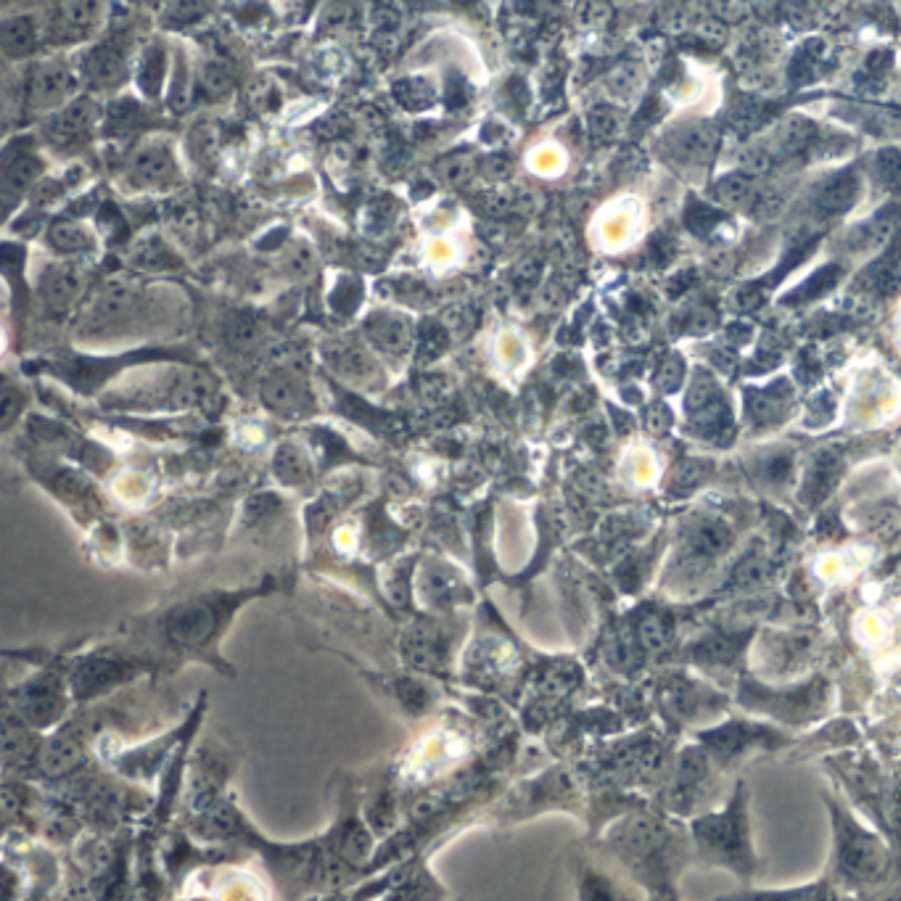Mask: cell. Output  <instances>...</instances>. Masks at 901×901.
Returning a JSON list of instances; mask_svg holds the SVG:
<instances>
[{
  "label": "cell",
  "instance_id": "6da1fadb",
  "mask_svg": "<svg viewBox=\"0 0 901 901\" xmlns=\"http://www.w3.org/2000/svg\"><path fill=\"white\" fill-rule=\"evenodd\" d=\"M257 595L259 590L199 592V595L178 600L162 611L148 613L143 619H133L130 629L135 632V640H146L172 656L204 658L217 669H225L222 664H217V643L222 640V632L228 629L238 608Z\"/></svg>",
  "mask_w": 901,
  "mask_h": 901
},
{
  "label": "cell",
  "instance_id": "7a4b0ae2",
  "mask_svg": "<svg viewBox=\"0 0 901 901\" xmlns=\"http://www.w3.org/2000/svg\"><path fill=\"white\" fill-rule=\"evenodd\" d=\"M695 843L703 851V857L711 862H724L732 870H751V846H748V825L746 806H743V791L732 801L724 812L703 817L693 825Z\"/></svg>",
  "mask_w": 901,
  "mask_h": 901
},
{
  "label": "cell",
  "instance_id": "3957f363",
  "mask_svg": "<svg viewBox=\"0 0 901 901\" xmlns=\"http://www.w3.org/2000/svg\"><path fill=\"white\" fill-rule=\"evenodd\" d=\"M143 669H151V664H141L138 656L111 653V650L109 653H90L72 669L69 687H72L74 701H93L122 682L133 680Z\"/></svg>",
  "mask_w": 901,
  "mask_h": 901
},
{
  "label": "cell",
  "instance_id": "277c9868",
  "mask_svg": "<svg viewBox=\"0 0 901 901\" xmlns=\"http://www.w3.org/2000/svg\"><path fill=\"white\" fill-rule=\"evenodd\" d=\"M69 695H72V687L64 685V677L45 672L35 680L19 685V690L11 693V701H16V717L35 730H45L64 719Z\"/></svg>",
  "mask_w": 901,
  "mask_h": 901
},
{
  "label": "cell",
  "instance_id": "5b68a950",
  "mask_svg": "<svg viewBox=\"0 0 901 901\" xmlns=\"http://www.w3.org/2000/svg\"><path fill=\"white\" fill-rule=\"evenodd\" d=\"M621 854H627L629 862L645 875L648 867V878L656 872H664L669 865V851H672V835L664 825L648 820V817H635L627 822V828H621Z\"/></svg>",
  "mask_w": 901,
  "mask_h": 901
},
{
  "label": "cell",
  "instance_id": "8992f818",
  "mask_svg": "<svg viewBox=\"0 0 901 901\" xmlns=\"http://www.w3.org/2000/svg\"><path fill=\"white\" fill-rule=\"evenodd\" d=\"M685 407L693 421V429L703 434L706 439L722 442L732 434V415L730 407L724 402L719 386L706 378L703 373L693 378V384L687 389Z\"/></svg>",
  "mask_w": 901,
  "mask_h": 901
},
{
  "label": "cell",
  "instance_id": "52a82bcc",
  "mask_svg": "<svg viewBox=\"0 0 901 901\" xmlns=\"http://www.w3.org/2000/svg\"><path fill=\"white\" fill-rule=\"evenodd\" d=\"M838 859H841V870L854 880H872L878 878L883 867H886V851L880 846L878 838H872L849 820L838 825Z\"/></svg>",
  "mask_w": 901,
  "mask_h": 901
},
{
  "label": "cell",
  "instance_id": "ba28073f",
  "mask_svg": "<svg viewBox=\"0 0 901 901\" xmlns=\"http://www.w3.org/2000/svg\"><path fill=\"white\" fill-rule=\"evenodd\" d=\"M262 402L283 418H304L312 413V392L307 378L291 368H278L262 381Z\"/></svg>",
  "mask_w": 901,
  "mask_h": 901
},
{
  "label": "cell",
  "instance_id": "9c48e42d",
  "mask_svg": "<svg viewBox=\"0 0 901 901\" xmlns=\"http://www.w3.org/2000/svg\"><path fill=\"white\" fill-rule=\"evenodd\" d=\"M711 783V767L709 756L698 754V751H687L682 756L680 767H677V775L672 780V788L666 793V801L677 812H690L693 806H698L706 791H709Z\"/></svg>",
  "mask_w": 901,
  "mask_h": 901
},
{
  "label": "cell",
  "instance_id": "30bf717a",
  "mask_svg": "<svg viewBox=\"0 0 901 901\" xmlns=\"http://www.w3.org/2000/svg\"><path fill=\"white\" fill-rule=\"evenodd\" d=\"M362 328H365V339L389 357H405L415 347L413 323L399 312H373Z\"/></svg>",
  "mask_w": 901,
  "mask_h": 901
},
{
  "label": "cell",
  "instance_id": "8fae6325",
  "mask_svg": "<svg viewBox=\"0 0 901 901\" xmlns=\"http://www.w3.org/2000/svg\"><path fill=\"white\" fill-rule=\"evenodd\" d=\"M325 360L333 368V373L347 378L352 384L370 386L378 378V365L370 357V352L357 341L341 339L331 347H325Z\"/></svg>",
  "mask_w": 901,
  "mask_h": 901
},
{
  "label": "cell",
  "instance_id": "7c38bea8",
  "mask_svg": "<svg viewBox=\"0 0 901 901\" xmlns=\"http://www.w3.org/2000/svg\"><path fill=\"white\" fill-rule=\"evenodd\" d=\"M74 93V77L64 64H43L30 77L32 109H56Z\"/></svg>",
  "mask_w": 901,
  "mask_h": 901
},
{
  "label": "cell",
  "instance_id": "4fadbf2b",
  "mask_svg": "<svg viewBox=\"0 0 901 901\" xmlns=\"http://www.w3.org/2000/svg\"><path fill=\"white\" fill-rule=\"evenodd\" d=\"M93 130V106L80 101L61 109L45 127V138L56 148H74L88 141Z\"/></svg>",
  "mask_w": 901,
  "mask_h": 901
},
{
  "label": "cell",
  "instance_id": "5bb4252c",
  "mask_svg": "<svg viewBox=\"0 0 901 901\" xmlns=\"http://www.w3.org/2000/svg\"><path fill=\"white\" fill-rule=\"evenodd\" d=\"M175 175H178V164H175L170 146L154 141L141 146L133 154V178L146 188L170 185Z\"/></svg>",
  "mask_w": 901,
  "mask_h": 901
},
{
  "label": "cell",
  "instance_id": "9a60e30c",
  "mask_svg": "<svg viewBox=\"0 0 901 901\" xmlns=\"http://www.w3.org/2000/svg\"><path fill=\"white\" fill-rule=\"evenodd\" d=\"M775 738L772 732L761 730L756 724H743V722H732V724H724L719 730L714 732H706L703 740H706V746L719 756V759H735L738 754H743L746 748L756 746L759 740H769Z\"/></svg>",
  "mask_w": 901,
  "mask_h": 901
},
{
  "label": "cell",
  "instance_id": "2e32d148",
  "mask_svg": "<svg viewBox=\"0 0 901 901\" xmlns=\"http://www.w3.org/2000/svg\"><path fill=\"white\" fill-rule=\"evenodd\" d=\"M857 199L859 178L854 172H841V175H833V178L822 183L817 199H814V209L822 217H838L843 212H849L857 204Z\"/></svg>",
  "mask_w": 901,
  "mask_h": 901
},
{
  "label": "cell",
  "instance_id": "e0dca14e",
  "mask_svg": "<svg viewBox=\"0 0 901 901\" xmlns=\"http://www.w3.org/2000/svg\"><path fill=\"white\" fill-rule=\"evenodd\" d=\"M45 304L56 312H64L69 304L80 296L82 291V273L74 265H53L43 275L40 283Z\"/></svg>",
  "mask_w": 901,
  "mask_h": 901
},
{
  "label": "cell",
  "instance_id": "ac0fdd59",
  "mask_svg": "<svg viewBox=\"0 0 901 901\" xmlns=\"http://www.w3.org/2000/svg\"><path fill=\"white\" fill-rule=\"evenodd\" d=\"M40 175H43V162L32 151H24V154H11L8 151L6 164H3V199H6L8 207L22 193L30 191V185Z\"/></svg>",
  "mask_w": 901,
  "mask_h": 901
},
{
  "label": "cell",
  "instance_id": "d6986e66",
  "mask_svg": "<svg viewBox=\"0 0 901 901\" xmlns=\"http://www.w3.org/2000/svg\"><path fill=\"white\" fill-rule=\"evenodd\" d=\"M791 397L793 389L788 386V381H777L769 389H754V392H748V418L759 423V426L783 421L788 405H791Z\"/></svg>",
  "mask_w": 901,
  "mask_h": 901
},
{
  "label": "cell",
  "instance_id": "ffe728a7",
  "mask_svg": "<svg viewBox=\"0 0 901 901\" xmlns=\"http://www.w3.org/2000/svg\"><path fill=\"white\" fill-rule=\"evenodd\" d=\"M127 69V53L125 45L119 43H106L98 45L96 51L90 53L88 61H85V74L88 80L98 88H111L117 85L122 77H125Z\"/></svg>",
  "mask_w": 901,
  "mask_h": 901
},
{
  "label": "cell",
  "instance_id": "44dd1931",
  "mask_svg": "<svg viewBox=\"0 0 901 901\" xmlns=\"http://www.w3.org/2000/svg\"><path fill=\"white\" fill-rule=\"evenodd\" d=\"M3 751H6L8 767H27L32 761H40L43 746L37 743V738L30 732V724L22 722V719H14L8 714Z\"/></svg>",
  "mask_w": 901,
  "mask_h": 901
},
{
  "label": "cell",
  "instance_id": "7402d4cb",
  "mask_svg": "<svg viewBox=\"0 0 901 901\" xmlns=\"http://www.w3.org/2000/svg\"><path fill=\"white\" fill-rule=\"evenodd\" d=\"M98 19V0H61L59 3V24L61 32L69 37H80L96 24Z\"/></svg>",
  "mask_w": 901,
  "mask_h": 901
},
{
  "label": "cell",
  "instance_id": "603a6c76",
  "mask_svg": "<svg viewBox=\"0 0 901 901\" xmlns=\"http://www.w3.org/2000/svg\"><path fill=\"white\" fill-rule=\"evenodd\" d=\"M732 542V534L727 529V524H722L719 518H706L701 524L695 526L690 532V547H693L695 555L701 558H714V555L724 553V547Z\"/></svg>",
  "mask_w": 901,
  "mask_h": 901
},
{
  "label": "cell",
  "instance_id": "cb8c5ba5",
  "mask_svg": "<svg viewBox=\"0 0 901 901\" xmlns=\"http://www.w3.org/2000/svg\"><path fill=\"white\" fill-rule=\"evenodd\" d=\"M48 241L51 246L56 249L59 254L64 257H72V254H85L93 249V236H90L88 230L77 225V222H69V220H59L48 230Z\"/></svg>",
  "mask_w": 901,
  "mask_h": 901
},
{
  "label": "cell",
  "instance_id": "d4e9b609",
  "mask_svg": "<svg viewBox=\"0 0 901 901\" xmlns=\"http://www.w3.org/2000/svg\"><path fill=\"white\" fill-rule=\"evenodd\" d=\"M894 228H896V207L880 209L878 215H872L865 225H859L851 246H854V249H875V246H883L888 238H891Z\"/></svg>",
  "mask_w": 901,
  "mask_h": 901
},
{
  "label": "cell",
  "instance_id": "484cf974",
  "mask_svg": "<svg viewBox=\"0 0 901 901\" xmlns=\"http://www.w3.org/2000/svg\"><path fill=\"white\" fill-rule=\"evenodd\" d=\"M273 468L283 484H302L310 476V463L304 458V452L294 444H283L281 450L275 452Z\"/></svg>",
  "mask_w": 901,
  "mask_h": 901
},
{
  "label": "cell",
  "instance_id": "4316f807",
  "mask_svg": "<svg viewBox=\"0 0 901 901\" xmlns=\"http://www.w3.org/2000/svg\"><path fill=\"white\" fill-rule=\"evenodd\" d=\"M714 193H717V199L727 201V204H743V201H751L756 196V175L748 170L724 175L717 183V188H714Z\"/></svg>",
  "mask_w": 901,
  "mask_h": 901
},
{
  "label": "cell",
  "instance_id": "83f0119b",
  "mask_svg": "<svg viewBox=\"0 0 901 901\" xmlns=\"http://www.w3.org/2000/svg\"><path fill=\"white\" fill-rule=\"evenodd\" d=\"M838 479V458H835V452H820L817 460L812 463V471H809V492L814 495V500H822V497L828 495L830 487L835 484Z\"/></svg>",
  "mask_w": 901,
  "mask_h": 901
},
{
  "label": "cell",
  "instance_id": "f1b7e54d",
  "mask_svg": "<svg viewBox=\"0 0 901 901\" xmlns=\"http://www.w3.org/2000/svg\"><path fill=\"white\" fill-rule=\"evenodd\" d=\"M838 278H841V267L838 265L820 267L817 273L809 275V278H806V281L801 283L796 291H793L791 299H796V302H812V299H817V296L828 294L835 283H838Z\"/></svg>",
  "mask_w": 901,
  "mask_h": 901
},
{
  "label": "cell",
  "instance_id": "f546056e",
  "mask_svg": "<svg viewBox=\"0 0 901 901\" xmlns=\"http://www.w3.org/2000/svg\"><path fill=\"white\" fill-rule=\"evenodd\" d=\"M711 148H714V133L706 127H690L677 138V154L685 156L687 162H703L706 156H711Z\"/></svg>",
  "mask_w": 901,
  "mask_h": 901
},
{
  "label": "cell",
  "instance_id": "4dcf8cb0",
  "mask_svg": "<svg viewBox=\"0 0 901 901\" xmlns=\"http://www.w3.org/2000/svg\"><path fill=\"white\" fill-rule=\"evenodd\" d=\"M225 339H228L230 347L241 349V352L252 349L262 341V325L252 315H236L225 328Z\"/></svg>",
  "mask_w": 901,
  "mask_h": 901
},
{
  "label": "cell",
  "instance_id": "1f68e13d",
  "mask_svg": "<svg viewBox=\"0 0 901 901\" xmlns=\"http://www.w3.org/2000/svg\"><path fill=\"white\" fill-rule=\"evenodd\" d=\"M35 45V27L30 19H11L3 27V48L8 56H24Z\"/></svg>",
  "mask_w": 901,
  "mask_h": 901
},
{
  "label": "cell",
  "instance_id": "d6a6232c",
  "mask_svg": "<svg viewBox=\"0 0 901 901\" xmlns=\"http://www.w3.org/2000/svg\"><path fill=\"white\" fill-rule=\"evenodd\" d=\"M875 172L880 183L888 185L891 191H901V151L899 148H883L875 156Z\"/></svg>",
  "mask_w": 901,
  "mask_h": 901
},
{
  "label": "cell",
  "instance_id": "836d02e7",
  "mask_svg": "<svg viewBox=\"0 0 901 901\" xmlns=\"http://www.w3.org/2000/svg\"><path fill=\"white\" fill-rule=\"evenodd\" d=\"M439 175L444 183L463 185L473 175V159L471 154H452L444 162H439Z\"/></svg>",
  "mask_w": 901,
  "mask_h": 901
},
{
  "label": "cell",
  "instance_id": "e575fe53",
  "mask_svg": "<svg viewBox=\"0 0 901 901\" xmlns=\"http://www.w3.org/2000/svg\"><path fill=\"white\" fill-rule=\"evenodd\" d=\"M24 405H27V397H24L22 386H14L11 381H3V407H0V421H3V429H11L14 421L22 415Z\"/></svg>",
  "mask_w": 901,
  "mask_h": 901
},
{
  "label": "cell",
  "instance_id": "d590c367",
  "mask_svg": "<svg viewBox=\"0 0 901 901\" xmlns=\"http://www.w3.org/2000/svg\"><path fill=\"white\" fill-rule=\"evenodd\" d=\"M687 228L693 230L695 236H709L711 230L717 228L719 222H722V215H719L717 209L706 207V204H690L685 215Z\"/></svg>",
  "mask_w": 901,
  "mask_h": 901
},
{
  "label": "cell",
  "instance_id": "8d00e7d4",
  "mask_svg": "<svg viewBox=\"0 0 901 901\" xmlns=\"http://www.w3.org/2000/svg\"><path fill=\"white\" fill-rule=\"evenodd\" d=\"M619 125H621L619 114H616V111H613V109H608V106H598V109H595L590 114L592 133L616 135V133H619Z\"/></svg>",
  "mask_w": 901,
  "mask_h": 901
},
{
  "label": "cell",
  "instance_id": "74e56055",
  "mask_svg": "<svg viewBox=\"0 0 901 901\" xmlns=\"http://www.w3.org/2000/svg\"><path fill=\"white\" fill-rule=\"evenodd\" d=\"M640 640H643V645L648 650L661 648V645L666 643L664 621L658 619V616H648V619H643V624H640Z\"/></svg>",
  "mask_w": 901,
  "mask_h": 901
},
{
  "label": "cell",
  "instance_id": "f35d334b",
  "mask_svg": "<svg viewBox=\"0 0 901 901\" xmlns=\"http://www.w3.org/2000/svg\"><path fill=\"white\" fill-rule=\"evenodd\" d=\"M682 378H685L682 360L680 357H672V360L664 362V368L658 373V384H661V389H666V392H674V389L682 384Z\"/></svg>",
  "mask_w": 901,
  "mask_h": 901
},
{
  "label": "cell",
  "instance_id": "ab89813d",
  "mask_svg": "<svg viewBox=\"0 0 901 901\" xmlns=\"http://www.w3.org/2000/svg\"><path fill=\"white\" fill-rule=\"evenodd\" d=\"M204 88H207L209 93H215V96L225 93V90L230 88L228 72H225L222 67H217V64L207 67V72H204Z\"/></svg>",
  "mask_w": 901,
  "mask_h": 901
},
{
  "label": "cell",
  "instance_id": "60d3db41",
  "mask_svg": "<svg viewBox=\"0 0 901 901\" xmlns=\"http://www.w3.org/2000/svg\"><path fill=\"white\" fill-rule=\"evenodd\" d=\"M791 466L793 463L788 455H775V458L764 463V473H767L769 481H785L791 473Z\"/></svg>",
  "mask_w": 901,
  "mask_h": 901
},
{
  "label": "cell",
  "instance_id": "b9f144b4",
  "mask_svg": "<svg viewBox=\"0 0 901 901\" xmlns=\"http://www.w3.org/2000/svg\"><path fill=\"white\" fill-rule=\"evenodd\" d=\"M289 265H291V270H294V273H310L312 270V252H310V246H304V244H296L294 249H291V254H289Z\"/></svg>",
  "mask_w": 901,
  "mask_h": 901
},
{
  "label": "cell",
  "instance_id": "7bdbcfd3",
  "mask_svg": "<svg viewBox=\"0 0 901 901\" xmlns=\"http://www.w3.org/2000/svg\"><path fill=\"white\" fill-rule=\"evenodd\" d=\"M669 421H672V418H669V410H666V407L656 405L653 410H650L648 423H650V429L656 431V434H661L664 429H669Z\"/></svg>",
  "mask_w": 901,
  "mask_h": 901
},
{
  "label": "cell",
  "instance_id": "ee69618b",
  "mask_svg": "<svg viewBox=\"0 0 901 901\" xmlns=\"http://www.w3.org/2000/svg\"><path fill=\"white\" fill-rule=\"evenodd\" d=\"M426 252H429L431 259H436V262H442V259H447L452 254V246L447 244L444 238H434Z\"/></svg>",
  "mask_w": 901,
  "mask_h": 901
}]
</instances>
